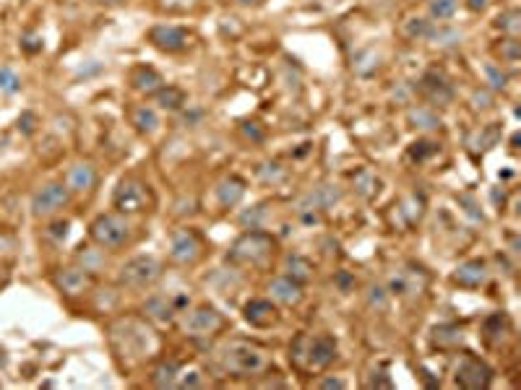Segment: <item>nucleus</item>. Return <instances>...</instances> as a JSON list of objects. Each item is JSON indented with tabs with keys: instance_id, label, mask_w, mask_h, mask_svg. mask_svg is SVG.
<instances>
[{
	"instance_id": "obj_54",
	"label": "nucleus",
	"mask_w": 521,
	"mask_h": 390,
	"mask_svg": "<svg viewBox=\"0 0 521 390\" xmlns=\"http://www.w3.org/2000/svg\"><path fill=\"white\" fill-rule=\"evenodd\" d=\"M235 3H240V6H258L261 0H235Z\"/></svg>"
},
{
	"instance_id": "obj_15",
	"label": "nucleus",
	"mask_w": 521,
	"mask_h": 390,
	"mask_svg": "<svg viewBox=\"0 0 521 390\" xmlns=\"http://www.w3.org/2000/svg\"><path fill=\"white\" fill-rule=\"evenodd\" d=\"M417 91L420 97L430 107H449L456 99V91L451 86V81L441 71H427L423 79L417 81Z\"/></svg>"
},
{
	"instance_id": "obj_10",
	"label": "nucleus",
	"mask_w": 521,
	"mask_h": 390,
	"mask_svg": "<svg viewBox=\"0 0 521 390\" xmlns=\"http://www.w3.org/2000/svg\"><path fill=\"white\" fill-rule=\"evenodd\" d=\"M451 380L461 390H487L493 382V370L480 356L459 354L451 364Z\"/></svg>"
},
{
	"instance_id": "obj_35",
	"label": "nucleus",
	"mask_w": 521,
	"mask_h": 390,
	"mask_svg": "<svg viewBox=\"0 0 521 390\" xmlns=\"http://www.w3.org/2000/svg\"><path fill=\"white\" fill-rule=\"evenodd\" d=\"M495 29H501V34H506V36H519V32H521V13L516 8L503 11L501 16L495 18Z\"/></svg>"
},
{
	"instance_id": "obj_49",
	"label": "nucleus",
	"mask_w": 521,
	"mask_h": 390,
	"mask_svg": "<svg viewBox=\"0 0 521 390\" xmlns=\"http://www.w3.org/2000/svg\"><path fill=\"white\" fill-rule=\"evenodd\" d=\"M21 47H24L27 53H37V50H42V42H39V36L27 34L24 36V42H21Z\"/></svg>"
},
{
	"instance_id": "obj_42",
	"label": "nucleus",
	"mask_w": 521,
	"mask_h": 390,
	"mask_svg": "<svg viewBox=\"0 0 521 390\" xmlns=\"http://www.w3.org/2000/svg\"><path fill=\"white\" fill-rule=\"evenodd\" d=\"M0 91H6V94H18L21 91V79L11 68H0Z\"/></svg>"
},
{
	"instance_id": "obj_2",
	"label": "nucleus",
	"mask_w": 521,
	"mask_h": 390,
	"mask_svg": "<svg viewBox=\"0 0 521 390\" xmlns=\"http://www.w3.org/2000/svg\"><path fill=\"white\" fill-rule=\"evenodd\" d=\"M214 364L221 375L230 377H264L274 367L271 351L258 341H247V338L221 341L214 351Z\"/></svg>"
},
{
	"instance_id": "obj_16",
	"label": "nucleus",
	"mask_w": 521,
	"mask_h": 390,
	"mask_svg": "<svg viewBox=\"0 0 521 390\" xmlns=\"http://www.w3.org/2000/svg\"><path fill=\"white\" fill-rule=\"evenodd\" d=\"M425 286H427V274L420 266L399 268L389 278V294L397 297H417L425 292Z\"/></svg>"
},
{
	"instance_id": "obj_32",
	"label": "nucleus",
	"mask_w": 521,
	"mask_h": 390,
	"mask_svg": "<svg viewBox=\"0 0 521 390\" xmlns=\"http://www.w3.org/2000/svg\"><path fill=\"white\" fill-rule=\"evenodd\" d=\"M425 42L438 45V47H456V45H461V32H456V29H451V27H443V24H438V27L433 24V29H430V34H427Z\"/></svg>"
},
{
	"instance_id": "obj_3",
	"label": "nucleus",
	"mask_w": 521,
	"mask_h": 390,
	"mask_svg": "<svg viewBox=\"0 0 521 390\" xmlns=\"http://www.w3.org/2000/svg\"><path fill=\"white\" fill-rule=\"evenodd\" d=\"M339 359V344L328 333H297L290 344V362L305 372H323Z\"/></svg>"
},
{
	"instance_id": "obj_51",
	"label": "nucleus",
	"mask_w": 521,
	"mask_h": 390,
	"mask_svg": "<svg viewBox=\"0 0 521 390\" xmlns=\"http://www.w3.org/2000/svg\"><path fill=\"white\" fill-rule=\"evenodd\" d=\"M487 6H490V0H467V8L472 13H485Z\"/></svg>"
},
{
	"instance_id": "obj_45",
	"label": "nucleus",
	"mask_w": 521,
	"mask_h": 390,
	"mask_svg": "<svg viewBox=\"0 0 521 390\" xmlns=\"http://www.w3.org/2000/svg\"><path fill=\"white\" fill-rule=\"evenodd\" d=\"M198 0H160V8L167 13H188Z\"/></svg>"
},
{
	"instance_id": "obj_22",
	"label": "nucleus",
	"mask_w": 521,
	"mask_h": 390,
	"mask_svg": "<svg viewBox=\"0 0 521 390\" xmlns=\"http://www.w3.org/2000/svg\"><path fill=\"white\" fill-rule=\"evenodd\" d=\"M245 180L240 177V175H227V177L221 180L219 185L214 187V195H217V203L221 206V208H235V206L245 198Z\"/></svg>"
},
{
	"instance_id": "obj_6",
	"label": "nucleus",
	"mask_w": 521,
	"mask_h": 390,
	"mask_svg": "<svg viewBox=\"0 0 521 390\" xmlns=\"http://www.w3.org/2000/svg\"><path fill=\"white\" fill-rule=\"evenodd\" d=\"M165 276V263L154 255H136L125 260L117 271V286L128 292H146L157 286Z\"/></svg>"
},
{
	"instance_id": "obj_25",
	"label": "nucleus",
	"mask_w": 521,
	"mask_h": 390,
	"mask_svg": "<svg viewBox=\"0 0 521 390\" xmlns=\"http://www.w3.org/2000/svg\"><path fill=\"white\" fill-rule=\"evenodd\" d=\"M406 123L412 125L415 130L420 133H433V130H441V117L435 115L433 107H425V105H417V107H409L406 109Z\"/></svg>"
},
{
	"instance_id": "obj_47",
	"label": "nucleus",
	"mask_w": 521,
	"mask_h": 390,
	"mask_svg": "<svg viewBox=\"0 0 521 390\" xmlns=\"http://www.w3.org/2000/svg\"><path fill=\"white\" fill-rule=\"evenodd\" d=\"M258 177L264 180V182H276V180L284 177V169L279 167V164H264V167H258Z\"/></svg>"
},
{
	"instance_id": "obj_18",
	"label": "nucleus",
	"mask_w": 521,
	"mask_h": 390,
	"mask_svg": "<svg viewBox=\"0 0 521 390\" xmlns=\"http://www.w3.org/2000/svg\"><path fill=\"white\" fill-rule=\"evenodd\" d=\"M243 318L253 325V328H271V325H276L279 323V304L271 300H250L245 302V307H243Z\"/></svg>"
},
{
	"instance_id": "obj_29",
	"label": "nucleus",
	"mask_w": 521,
	"mask_h": 390,
	"mask_svg": "<svg viewBox=\"0 0 521 390\" xmlns=\"http://www.w3.org/2000/svg\"><path fill=\"white\" fill-rule=\"evenodd\" d=\"M461 341H464L461 325H456V323H441V325H435V330H433L435 346H441V349H454V346H459Z\"/></svg>"
},
{
	"instance_id": "obj_9",
	"label": "nucleus",
	"mask_w": 521,
	"mask_h": 390,
	"mask_svg": "<svg viewBox=\"0 0 521 390\" xmlns=\"http://www.w3.org/2000/svg\"><path fill=\"white\" fill-rule=\"evenodd\" d=\"M206 255V242L193 227H180L169 234V245H167V257L172 266L180 268H193L198 266Z\"/></svg>"
},
{
	"instance_id": "obj_8",
	"label": "nucleus",
	"mask_w": 521,
	"mask_h": 390,
	"mask_svg": "<svg viewBox=\"0 0 521 390\" xmlns=\"http://www.w3.org/2000/svg\"><path fill=\"white\" fill-rule=\"evenodd\" d=\"M112 208L125 216H141L154 208V193L146 180L136 177V175H125L117 182L115 193H112Z\"/></svg>"
},
{
	"instance_id": "obj_37",
	"label": "nucleus",
	"mask_w": 521,
	"mask_h": 390,
	"mask_svg": "<svg viewBox=\"0 0 521 390\" xmlns=\"http://www.w3.org/2000/svg\"><path fill=\"white\" fill-rule=\"evenodd\" d=\"M482 73H485V83L490 86V91H503L506 89L508 76L503 73V68H501V65H495V62H485Z\"/></svg>"
},
{
	"instance_id": "obj_26",
	"label": "nucleus",
	"mask_w": 521,
	"mask_h": 390,
	"mask_svg": "<svg viewBox=\"0 0 521 390\" xmlns=\"http://www.w3.org/2000/svg\"><path fill=\"white\" fill-rule=\"evenodd\" d=\"M180 372L183 367L177 359H160L151 370L149 382L154 388H177V380H180Z\"/></svg>"
},
{
	"instance_id": "obj_21",
	"label": "nucleus",
	"mask_w": 521,
	"mask_h": 390,
	"mask_svg": "<svg viewBox=\"0 0 521 390\" xmlns=\"http://www.w3.org/2000/svg\"><path fill=\"white\" fill-rule=\"evenodd\" d=\"M339 198H342V190L336 185H319L297 203V211L321 213V211H326V208H331L334 203H339Z\"/></svg>"
},
{
	"instance_id": "obj_44",
	"label": "nucleus",
	"mask_w": 521,
	"mask_h": 390,
	"mask_svg": "<svg viewBox=\"0 0 521 390\" xmlns=\"http://www.w3.org/2000/svg\"><path fill=\"white\" fill-rule=\"evenodd\" d=\"M68 227L71 224L65 222V219H58V222H53L47 229H44V237L53 242H65V237H68Z\"/></svg>"
},
{
	"instance_id": "obj_38",
	"label": "nucleus",
	"mask_w": 521,
	"mask_h": 390,
	"mask_svg": "<svg viewBox=\"0 0 521 390\" xmlns=\"http://www.w3.org/2000/svg\"><path fill=\"white\" fill-rule=\"evenodd\" d=\"M495 53H498V58H501V62H508V65H516L519 62V39L516 36H506L501 45L495 47Z\"/></svg>"
},
{
	"instance_id": "obj_17",
	"label": "nucleus",
	"mask_w": 521,
	"mask_h": 390,
	"mask_svg": "<svg viewBox=\"0 0 521 390\" xmlns=\"http://www.w3.org/2000/svg\"><path fill=\"white\" fill-rule=\"evenodd\" d=\"M451 281L456 286H461V289H480V286H485L490 281V268H487L485 260L469 257V260H464V263H459V266L454 268Z\"/></svg>"
},
{
	"instance_id": "obj_5",
	"label": "nucleus",
	"mask_w": 521,
	"mask_h": 390,
	"mask_svg": "<svg viewBox=\"0 0 521 390\" xmlns=\"http://www.w3.org/2000/svg\"><path fill=\"white\" fill-rule=\"evenodd\" d=\"M89 237L97 248L107 250V253H117V250L128 248L136 237L133 224L128 222V216L120 211L99 213L94 222L89 224Z\"/></svg>"
},
{
	"instance_id": "obj_36",
	"label": "nucleus",
	"mask_w": 521,
	"mask_h": 390,
	"mask_svg": "<svg viewBox=\"0 0 521 390\" xmlns=\"http://www.w3.org/2000/svg\"><path fill=\"white\" fill-rule=\"evenodd\" d=\"M430 29H433V21H427V18H423V16H412L404 21V34L409 36L412 42H417V39H427Z\"/></svg>"
},
{
	"instance_id": "obj_20",
	"label": "nucleus",
	"mask_w": 521,
	"mask_h": 390,
	"mask_svg": "<svg viewBox=\"0 0 521 390\" xmlns=\"http://www.w3.org/2000/svg\"><path fill=\"white\" fill-rule=\"evenodd\" d=\"M269 297H271V302L282 304V307H297V304L305 300V289H302V284H297L295 278L282 274V276H276V278H271V284H269Z\"/></svg>"
},
{
	"instance_id": "obj_1",
	"label": "nucleus",
	"mask_w": 521,
	"mask_h": 390,
	"mask_svg": "<svg viewBox=\"0 0 521 390\" xmlns=\"http://www.w3.org/2000/svg\"><path fill=\"white\" fill-rule=\"evenodd\" d=\"M107 338L112 346V354L125 370L149 362L160 354L162 341L157 330L151 328L143 315H123L107 325Z\"/></svg>"
},
{
	"instance_id": "obj_52",
	"label": "nucleus",
	"mask_w": 521,
	"mask_h": 390,
	"mask_svg": "<svg viewBox=\"0 0 521 390\" xmlns=\"http://www.w3.org/2000/svg\"><path fill=\"white\" fill-rule=\"evenodd\" d=\"M32 123H34V115H32V112H27L24 117H18V128L24 125V133H27V135L34 133V125H32Z\"/></svg>"
},
{
	"instance_id": "obj_30",
	"label": "nucleus",
	"mask_w": 521,
	"mask_h": 390,
	"mask_svg": "<svg viewBox=\"0 0 521 390\" xmlns=\"http://www.w3.org/2000/svg\"><path fill=\"white\" fill-rule=\"evenodd\" d=\"M157 105L162 107V109H167V112H177V109H183V107L188 105V97H186V91L180 89V86H162L157 94Z\"/></svg>"
},
{
	"instance_id": "obj_33",
	"label": "nucleus",
	"mask_w": 521,
	"mask_h": 390,
	"mask_svg": "<svg viewBox=\"0 0 521 390\" xmlns=\"http://www.w3.org/2000/svg\"><path fill=\"white\" fill-rule=\"evenodd\" d=\"M352 185H354V193L357 195H362V198H373V195H378L380 180L373 175L371 169H360V172L352 177Z\"/></svg>"
},
{
	"instance_id": "obj_7",
	"label": "nucleus",
	"mask_w": 521,
	"mask_h": 390,
	"mask_svg": "<svg viewBox=\"0 0 521 390\" xmlns=\"http://www.w3.org/2000/svg\"><path fill=\"white\" fill-rule=\"evenodd\" d=\"M227 328V318L224 312H219L214 304L203 302V304H195L193 310L183 312V320H180V333L191 341H212Z\"/></svg>"
},
{
	"instance_id": "obj_14",
	"label": "nucleus",
	"mask_w": 521,
	"mask_h": 390,
	"mask_svg": "<svg viewBox=\"0 0 521 390\" xmlns=\"http://www.w3.org/2000/svg\"><path fill=\"white\" fill-rule=\"evenodd\" d=\"M149 42L157 50L167 55H177V53H186L188 47L193 45V34L183 27H175V24H157V27L149 29Z\"/></svg>"
},
{
	"instance_id": "obj_11",
	"label": "nucleus",
	"mask_w": 521,
	"mask_h": 390,
	"mask_svg": "<svg viewBox=\"0 0 521 390\" xmlns=\"http://www.w3.org/2000/svg\"><path fill=\"white\" fill-rule=\"evenodd\" d=\"M71 198L73 193L68 190L65 182H44L39 190H34L29 208H32V216L37 222H50L71 203Z\"/></svg>"
},
{
	"instance_id": "obj_50",
	"label": "nucleus",
	"mask_w": 521,
	"mask_h": 390,
	"mask_svg": "<svg viewBox=\"0 0 521 390\" xmlns=\"http://www.w3.org/2000/svg\"><path fill=\"white\" fill-rule=\"evenodd\" d=\"M316 385H319V388H339V390L347 388V382L342 380V377H323V380H319Z\"/></svg>"
},
{
	"instance_id": "obj_48",
	"label": "nucleus",
	"mask_w": 521,
	"mask_h": 390,
	"mask_svg": "<svg viewBox=\"0 0 521 390\" xmlns=\"http://www.w3.org/2000/svg\"><path fill=\"white\" fill-rule=\"evenodd\" d=\"M256 125L258 123H243V133H245L247 138H253V141H264V130H258Z\"/></svg>"
},
{
	"instance_id": "obj_27",
	"label": "nucleus",
	"mask_w": 521,
	"mask_h": 390,
	"mask_svg": "<svg viewBox=\"0 0 521 390\" xmlns=\"http://www.w3.org/2000/svg\"><path fill=\"white\" fill-rule=\"evenodd\" d=\"M131 125L141 135H151L160 130V112L149 105H139L131 109Z\"/></svg>"
},
{
	"instance_id": "obj_46",
	"label": "nucleus",
	"mask_w": 521,
	"mask_h": 390,
	"mask_svg": "<svg viewBox=\"0 0 521 390\" xmlns=\"http://www.w3.org/2000/svg\"><path fill=\"white\" fill-rule=\"evenodd\" d=\"M203 385H206V377L198 370L180 372V380H177V388H203Z\"/></svg>"
},
{
	"instance_id": "obj_24",
	"label": "nucleus",
	"mask_w": 521,
	"mask_h": 390,
	"mask_svg": "<svg viewBox=\"0 0 521 390\" xmlns=\"http://www.w3.org/2000/svg\"><path fill=\"white\" fill-rule=\"evenodd\" d=\"M508 336H511V320H508L506 312H493V315L482 323V338H485L490 346L506 344Z\"/></svg>"
},
{
	"instance_id": "obj_13",
	"label": "nucleus",
	"mask_w": 521,
	"mask_h": 390,
	"mask_svg": "<svg viewBox=\"0 0 521 390\" xmlns=\"http://www.w3.org/2000/svg\"><path fill=\"white\" fill-rule=\"evenodd\" d=\"M53 284L63 297H68V300H81V297H86V294L94 292L97 278L89 274V271H84L81 266H65L53 276Z\"/></svg>"
},
{
	"instance_id": "obj_41",
	"label": "nucleus",
	"mask_w": 521,
	"mask_h": 390,
	"mask_svg": "<svg viewBox=\"0 0 521 390\" xmlns=\"http://www.w3.org/2000/svg\"><path fill=\"white\" fill-rule=\"evenodd\" d=\"M401 213L406 216V222H409V224L420 222V219H423V213H425L423 198H417V195H409V198H404V201H401Z\"/></svg>"
},
{
	"instance_id": "obj_4",
	"label": "nucleus",
	"mask_w": 521,
	"mask_h": 390,
	"mask_svg": "<svg viewBox=\"0 0 521 390\" xmlns=\"http://www.w3.org/2000/svg\"><path fill=\"white\" fill-rule=\"evenodd\" d=\"M276 240L264 229H247L232 242L224 260L235 268H250V271H264L271 266L276 255Z\"/></svg>"
},
{
	"instance_id": "obj_31",
	"label": "nucleus",
	"mask_w": 521,
	"mask_h": 390,
	"mask_svg": "<svg viewBox=\"0 0 521 390\" xmlns=\"http://www.w3.org/2000/svg\"><path fill=\"white\" fill-rule=\"evenodd\" d=\"M105 263L107 260H105V250L102 248H81L79 253H76V266H81L91 276L97 274V271H102Z\"/></svg>"
},
{
	"instance_id": "obj_43",
	"label": "nucleus",
	"mask_w": 521,
	"mask_h": 390,
	"mask_svg": "<svg viewBox=\"0 0 521 390\" xmlns=\"http://www.w3.org/2000/svg\"><path fill=\"white\" fill-rule=\"evenodd\" d=\"M435 151H438V143L423 138V141L412 143V149H409V156H412L415 161H423V159H427L430 154H435Z\"/></svg>"
},
{
	"instance_id": "obj_39",
	"label": "nucleus",
	"mask_w": 521,
	"mask_h": 390,
	"mask_svg": "<svg viewBox=\"0 0 521 390\" xmlns=\"http://www.w3.org/2000/svg\"><path fill=\"white\" fill-rule=\"evenodd\" d=\"M389 289H383V286L373 284L371 289H368V294H365V300H368V307L375 312H383L389 310Z\"/></svg>"
},
{
	"instance_id": "obj_28",
	"label": "nucleus",
	"mask_w": 521,
	"mask_h": 390,
	"mask_svg": "<svg viewBox=\"0 0 521 390\" xmlns=\"http://www.w3.org/2000/svg\"><path fill=\"white\" fill-rule=\"evenodd\" d=\"M313 263H310L308 257L300 255V253H290V255L284 257V276H290V278H295L297 284H308V281H313Z\"/></svg>"
},
{
	"instance_id": "obj_12",
	"label": "nucleus",
	"mask_w": 521,
	"mask_h": 390,
	"mask_svg": "<svg viewBox=\"0 0 521 390\" xmlns=\"http://www.w3.org/2000/svg\"><path fill=\"white\" fill-rule=\"evenodd\" d=\"M191 304L188 294H151L149 300L141 304V315L157 325H169L175 323L177 315H183Z\"/></svg>"
},
{
	"instance_id": "obj_23",
	"label": "nucleus",
	"mask_w": 521,
	"mask_h": 390,
	"mask_svg": "<svg viewBox=\"0 0 521 390\" xmlns=\"http://www.w3.org/2000/svg\"><path fill=\"white\" fill-rule=\"evenodd\" d=\"M128 81H131L133 91L146 94V97H154V94L165 86V79H162L154 68H149V65H136V68L131 71V76H128Z\"/></svg>"
},
{
	"instance_id": "obj_19",
	"label": "nucleus",
	"mask_w": 521,
	"mask_h": 390,
	"mask_svg": "<svg viewBox=\"0 0 521 390\" xmlns=\"http://www.w3.org/2000/svg\"><path fill=\"white\" fill-rule=\"evenodd\" d=\"M99 182V172L91 161H73L68 167V175H65V185L73 195H84L91 193Z\"/></svg>"
},
{
	"instance_id": "obj_34",
	"label": "nucleus",
	"mask_w": 521,
	"mask_h": 390,
	"mask_svg": "<svg viewBox=\"0 0 521 390\" xmlns=\"http://www.w3.org/2000/svg\"><path fill=\"white\" fill-rule=\"evenodd\" d=\"M459 11V0H427V16L443 24V21H451Z\"/></svg>"
},
{
	"instance_id": "obj_40",
	"label": "nucleus",
	"mask_w": 521,
	"mask_h": 390,
	"mask_svg": "<svg viewBox=\"0 0 521 390\" xmlns=\"http://www.w3.org/2000/svg\"><path fill=\"white\" fill-rule=\"evenodd\" d=\"M264 208L266 206H253L250 211H245L240 216V224H243L245 229H264L266 219H269V213H266Z\"/></svg>"
},
{
	"instance_id": "obj_53",
	"label": "nucleus",
	"mask_w": 521,
	"mask_h": 390,
	"mask_svg": "<svg viewBox=\"0 0 521 390\" xmlns=\"http://www.w3.org/2000/svg\"><path fill=\"white\" fill-rule=\"evenodd\" d=\"M89 3H94V6H107V8H115V6H123L125 0H89Z\"/></svg>"
}]
</instances>
